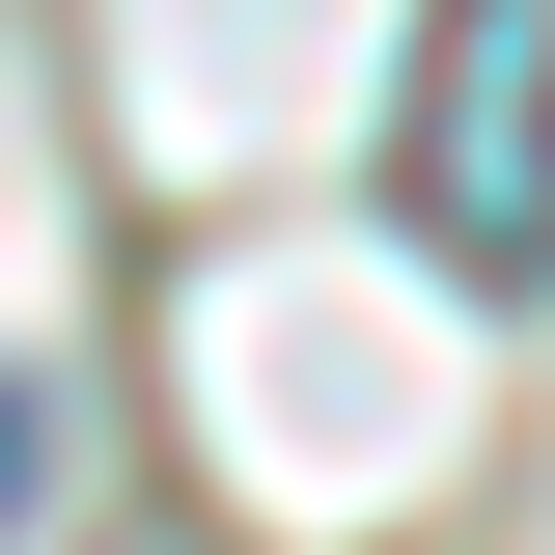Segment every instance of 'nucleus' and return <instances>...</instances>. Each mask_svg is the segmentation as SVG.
Returning <instances> with one entry per match:
<instances>
[{"label": "nucleus", "instance_id": "nucleus-1", "mask_svg": "<svg viewBox=\"0 0 555 555\" xmlns=\"http://www.w3.org/2000/svg\"><path fill=\"white\" fill-rule=\"evenodd\" d=\"M389 222L473 278V306H528V278H555V0H444V28H416Z\"/></svg>", "mask_w": 555, "mask_h": 555}]
</instances>
